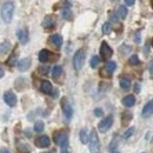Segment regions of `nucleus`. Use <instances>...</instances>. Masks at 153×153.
<instances>
[{
    "mask_svg": "<svg viewBox=\"0 0 153 153\" xmlns=\"http://www.w3.org/2000/svg\"><path fill=\"white\" fill-rule=\"evenodd\" d=\"M140 36H139V33H137V34H135V41H137V42H140Z\"/></svg>",
    "mask_w": 153,
    "mask_h": 153,
    "instance_id": "ea45409f",
    "label": "nucleus"
},
{
    "mask_svg": "<svg viewBox=\"0 0 153 153\" xmlns=\"http://www.w3.org/2000/svg\"><path fill=\"white\" fill-rule=\"evenodd\" d=\"M112 54H113L112 48L108 46V44L106 41H102L101 42V46H100V56H101V58L107 61L110 58L112 57Z\"/></svg>",
    "mask_w": 153,
    "mask_h": 153,
    "instance_id": "0eeeda50",
    "label": "nucleus"
},
{
    "mask_svg": "<svg viewBox=\"0 0 153 153\" xmlns=\"http://www.w3.org/2000/svg\"><path fill=\"white\" fill-rule=\"evenodd\" d=\"M79 138H80V141L81 144H87L88 143V138H90V134H88V131L86 128H82L79 133Z\"/></svg>",
    "mask_w": 153,
    "mask_h": 153,
    "instance_id": "6ab92c4d",
    "label": "nucleus"
},
{
    "mask_svg": "<svg viewBox=\"0 0 153 153\" xmlns=\"http://www.w3.org/2000/svg\"><path fill=\"white\" fill-rule=\"evenodd\" d=\"M62 18L66 20H71L72 19V12H71V10L70 8H65L64 11H62Z\"/></svg>",
    "mask_w": 153,
    "mask_h": 153,
    "instance_id": "c756f323",
    "label": "nucleus"
},
{
    "mask_svg": "<svg viewBox=\"0 0 153 153\" xmlns=\"http://www.w3.org/2000/svg\"><path fill=\"white\" fill-rule=\"evenodd\" d=\"M150 72H151V74L153 76V61L150 64Z\"/></svg>",
    "mask_w": 153,
    "mask_h": 153,
    "instance_id": "a19ab883",
    "label": "nucleus"
},
{
    "mask_svg": "<svg viewBox=\"0 0 153 153\" xmlns=\"http://www.w3.org/2000/svg\"><path fill=\"white\" fill-rule=\"evenodd\" d=\"M17 149H18L19 153H30V151H31V149L27 144H24L20 141H18V144H17Z\"/></svg>",
    "mask_w": 153,
    "mask_h": 153,
    "instance_id": "aec40b11",
    "label": "nucleus"
},
{
    "mask_svg": "<svg viewBox=\"0 0 153 153\" xmlns=\"http://www.w3.org/2000/svg\"><path fill=\"white\" fill-rule=\"evenodd\" d=\"M54 143L61 146H68V137L64 131H58L54 133Z\"/></svg>",
    "mask_w": 153,
    "mask_h": 153,
    "instance_id": "423d86ee",
    "label": "nucleus"
},
{
    "mask_svg": "<svg viewBox=\"0 0 153 153\" xmlns=\"http://www.w3.org/2000/svg\"><path fill=\"white\" fill-rule=\"evenodd\" d=\"M118 145H119V137H118V135H115L114 138L112 139V141H111L110 146H108V150H110L111 152H113V151H115V150H117Z\"/></svg>",
    "mask_w": 153,
    "mask_h": 153,
    "instance_id": "5701e85b",
    "label": "nucleus"
},
{
    "mask_svg": "<svg viewBox=\"0 0 153 153\" xmlns=\"http://www.w3.org/2000/svg\"><path fill=\"white\" fill-rule=\"evenodd\" d=\"M117 17H118L119 19H125V18L127 17V8H126L124 5H121V6H119V7H118Z\"/></svg>",
    "mask_w": 153,
    "mask_h": 153,
    "instance_id": "a211bd4d",
    "label": "nucleus"
},
{
    "mask_svg": "<svg viewBox=\"0 0 153 153\" xmlns=\"http://www.w3.org/2000/svg\"><path fill=\"white\" fill-rule=\"evenodd\" d=\"M40 90H41L44 93H46V94H51L52 91H53V87H52V84H51L48 80H44V81L41 82V85H40Z\"/></svg>",
    "mask_w": 153,
    "mask_h": 153,
    "instance_id": "f8f14e48",
    "label": "nucleus"
},
{
    "mask_svg": "<svg viewBox=\"0 0 153 153\" xmlns=\"http://www.w3.org/2000/svg\"><path fill=\"white\" fill-rule=\"evenodd\" d=\"M46 153H53V152H46Z\"/></svg>",
    "mask_w": 153,
    "mask_h": 153,
    "instance_id": "de8ad7c7",
    "label": "nucleus"
},
{
    "mask_svg": "<svg viewBox=\"0 0 153 153\" xmlns=\"http://www.w3.org/2000/svg\"><path fill=\"white\" fill-rule=\"evenodd\" d=\"M0 153H11V152H10L7 149H4V150H1V151H0Z\"/></svg>",
    "mask_w": 153,
    "mask_h": 153,
    "instance_id": "37998d69",
    "label": "nucleus"
},
{
    "mask_svg": "<svg viewBox=\"0 0 153 153\" xmlns=\"http://www.w3.org/2000/svg\"><path fill=\"white\" fill-rule=\"evenodd\" d=\"M44 127H45V125H44V121H37L36 124H34V131L36 132H42L44 131Z\"/></svg>",
    "mask_w": 153,
    "mask_h": 153,
    "instance_id": "c85d7f7f",
    "label": "nucleus"
},
{
    "mask_svg": "<svg viewBox=\"0 0 153 153\" xmlns=\"http://www.w3.org/2000/svg\"><path fill=\"white\" fill-rule=\"evenodd\" d=\"M4 74H5V72H4V70L0 67V78H2V76H4Z\"/></svg>",
    "mask_w": 153,
    "mask_h": 153,
    "instance_id": "79ce46f5",
    "label": "nucleus"
},
{
    "mask_svg": "<svg viewBox=\"0 0 153 153\" xmlns=\"http://www.w3.org/2000/svg\"><path fill=\"white\" fill-rule=\"evenodd\" d=\"M51 58V52L47 50H41L39 52V61L40 62H47Z\"/></svg>",
    "mask_w": 153,
    "mask_h": 153,
    "instance_id": "ddd939ff",
    "label": "nucleus"
},
{
    "mask_svg": "<svg viewBox=\"0 0 153 153\" xmlns=\"http://www.w3.org/2000/svg\"><path fill=\"white\" fill-rule=\"evenodd\" d=\"M62 73V67L59 66V65H56L53 68H52V76L53 78H58V76H61Z\"/></svg>",
    "mask_w": 153,
    "mask_h": 153,
    "instance_id": "393cba45",
    "label": "nucleus"
},
{
    "mask_svg": "<svg viewBox=\"0 0 153 153\" xmlns=\"http://www.w3.org/2000/svg\"><path fill=\"white\" fill-rule=\"evenodd\" d=\"M134 92H135V93H139V92H140V85H139V84H135V85H134Z\"/></svg>",
    "mask_w": 153,
    "mask_h": 153,
    "instance_id": "58836bf2",
    "label": "nucleus"
},
{
    "mask_svg": "<svg viewBox=\"0 0 153 153\" xmlns=\"http://www.w3.org/2000/svg\"><path fill=\"white\" fill-rule=\"evenodd\" d=\"M119 84H120V87L123 90H128L131 87V81L127 78H121L120 81H119Z\"/></svg>",
    "mask_w": 153,
    "mask_h": 153,
    "instance_id": "4be33fe9",
    "label": "nucleus"
},
{
    "mask_svg": "<svg viewBox=\"0 0 153 153\" xmlns=\"http://www.w3.org/2000/svg\"><path fill=\"white\" fill-rule=\"evenodd\" d=\"M18 70L21 71V72H25V71H27L28 68H30V66H31V59L30 58H24V59H20L19 61H18Z\"/></svg>",
    "mask_w": 153,
    "mask_h": 153,
    "instance_id": "9d476101",
    "label": "nucleus"
},
{
    "mask_svg": "<svg viewBox=\"0 0 153 153\" xmlns=\"http://www.w3.org/2000/svg\"><path fill=\"white\" fill-rule=\"evenodd\" d=\"M57 97H58V91L56 90V91L53 92V98H57Z\"/></svg>",
    "mask_w": 153,
    "mask_h": 153,
    "instance_id": "c03bdc74",
    "label": "nucleus"
},
{
    "mask_svg": "<svg viewBox=\"0 0 153 153\" xmlns=\"http://www.w3.org/2000/svg\"><path fill=\"white\" fill-rule=\"evenodd\" d=\"M115 68H117V64H115L114 61H112V60H107L106 61V64H105V71H107L108 74L113 73L115 71Z\"/></svg>",
    "mask_w": 153,
    "mask_h": 153,
    "instance_id": "f3484780",
    "label": "nucleus"
},
{
    "mask_svg": "<svg viewBox=\"0 0 153 153\" xmlns=\"http://www.w3.org/2000/svg\"><path fill=\"white\" fill-rule=\"evenodd\" d=\"M128 62L131 64V65H138L139 64V58H138V56H131V58H130V60H128Z\"/></svg>",
    "mask_w": 153,
    "mask_h": 153,
    "instance_id": "473e14b6",
    "label": "nucleus"
},
{
    "mask_svg": "<svg viewBox=\"0 0 153 153\" xmlns=\"http://www.w3.org/2000/svg\"><path fill=\"white\" fill-rule=\"evenodd\" d=\"M88 147L91 153H98L100 150V141L98 138V134L96 131H92V133L88 138Z\"/></svg>",
    "mask_w": 153,
    "mask_h": 153,
    "instance_id": "f03ea898",
    "label": "nucleus"
},
{
    "mask_svg": "<svg viewBox=\"0 0 153 153\" xmlns=\"http://www.w3.org/2000/svg\"><path fill=\"white\" fill-rule=\"evenodd\" d=\"M124 1H125V4L127 6H132V5H134V2H135V0H124Z\"/></svg>",
    "mask_w": 153,
    "mask_h": 153,
    "instance_id": "c9c22d12",
    "label": "nucleus"
},
{
    "mask_svg": "<svg viewBox=\"0 0 153 153\" xmlns=\"http://www.w3.org/2000/svg\"><path fill=\"white\" fill-rule=\"evenodd\" d=\"M11 48V44L8 41H4L0 44V53H7Z\"/></svg>",
    "mask_w": 153,
    "mask_h": 153,
    "instance_id": "b1692460",
    "label": "nucleus"
},
{
    "mask_svg": "<svg viewBox=\"0 0 153 153\" xmlns=\"http://www.w3.org/2000/svg\"><path fill=\"white\" fill-rule=\"evenodd\" d=\"M94 115L96 117H102L104 115V111L101 108H96L94 110Z\"/></svg>",
    "mask_w": 153,
    "mask_h": 153,
    "instance_id": "f704fd0d",
    "label": "nucleus"
},
{
    "mask_svg": "<svg viewBox=\"0 0 153 153\" xmlns=\"http://www.w3.org/2000/svg\"><path fill=\"white\" fill-rule=\"evenodd\" d=\"M111 31H112V25H111V22H110V21L105 22V24L102 25V33H104V34H108Z\"/></svg>",
    "mask_w": 153,
    "mask_h": 153,
    "instance_id": "cd10ccee",
    "label": "nucleus"
},
{
    "mask_svg": "<svg viewBox=\"0 0 153 153\" xmlns=\"http://www.w3.org/2000/svg\"><path fill=\"white\" fill-rule=\"evenodd\" d=\"M48 71H50V67L48 66H41V67H39V72L41 73V74H47L48 73Z\"/></svg>",
    "mask_w": 153,
    "mask_h": 153,
    "instance_id": "72a5a7b5",
    "label": "nucleus"
},
{
    "mask_svg": "<svg viewBox=\"0 0 153 153\" xmlns=\"http://www.w3.org/2000/svg\"><path fill=\"white\" fill-rule=\"evenodd\" d=\"M61 153H70L68 146H61Z\"/></svg>",
    "mask_w": 153,
    "mask_h": 153,
    "instance_id": "4c0bfd02",
    "label": "nucleus"
},
{
    "mask_svg": "<svg viewBox=\"0 0 153 153\" xmlns=\"http://www.w3.org/2000/svg\"><path fill=\"white\" fill-rule=\"evenodd\" d=\"M134 133V127H130L125 133L123 134V137H124V139H128L131 135H133Z\"/></svg>",
    "mask_w": 153,
    "mask_h": 153,
    "instance_id": "2f4dec72",
    "label": "nucleus"
},
{
    "mask_svg": "<svg viewBox=\"0 0 153 153\" xmlns=\"http://www.w3.org/2000/svg\"><path fill=\"white\" fill-rule=\"evenodd\" d=\"M112 124H113V117H112V115H107L106 118H104V119L99 123V125H98L99 132H101V133L107 132V131L111 128Z\"/></svg>",
    "mask_w": 153,
    "mask_h": 153,
    "instance_id": "20e7f679",
    "label": "nucleus"
},
{
    "mask_svg": "<svg viewBox=\"0 0 153 153\" xmlns=\"http://www.w3.org/2000/svg\"><path fill=\"white\" fill-rule=\"evenodd\" d=\"M112 1H114V0H112Z\"/></svg>",
    "mask_w": 153,
    "mask_h": 153,
    "instance_id": "8fccbe9b",
    "label": "nucleus"
},
{
    "mask_svg": "<svg viewBox=\"0 0 153 153\" xmlns=\"http://www.w3.org/2000/svg\"><path fill=\"white\" fill-rule=\"evenodd\" d=\"M90 64H91V67L92 68H96V67H98V65L100 64V58L98 57V56H93V57L91 58Z\"/></svg>",
    "mask_w": 153,
    "mask_h": 153,
    "instance_id": "bb28decb",
    "label": "nucleus"
},
{
    "mask_svg": "<svg viewBox=\"0 0 153 153\" xmlns=\"http://www.w3.org/2000/svg\"><path fill=\"white\" fill-rule=\"evenodd\" d=\"M50 41H51L56 47H60V46L62 45V37H61L60 34H53V36H51Z\"/></svg>",
    "mask_w": 153,
    "mask_h": 153,
    "instance_id": "dca6fc26",
    "label": "nucleus"
},
{
    "mask_svg": "<svg viewBox=\"0 0 153 153\" xmlns=\"http://www.w3.org/2000/svg\"><path fill=\"white\" fill-rule=\"evenodd\" d=\"M152 46H153V39H152Z\"/></svg>",
    "mask_w": 153,
    "mask_h": 153,
    "instance_id": "09e8293b",
    "label": "nucleus"
},
{
    "mask_svg": "<svg viewBox=\"0 0 153 153\" xmlns=\"http://www.w3.org/2000/svg\"><path fill=\"white\" fill-rule=\"evenodd\" d=\"M2 98H4V101L6 102V105H8L10 107H14L17 105V96L12 91L5 92Z\"/></svg>",
    "mask_w": 153,
    "mask_h": 153,
    "instance_id": "6e6552de",
    "label": "nucleus"
},
{
    "mask_svg": "<svg viewBox=\"0 0 153 153\" xmlns=\"http://www.w3.org/2000/svg\"><path fill=\"white\" fill-rule=\"evenodd\" d=\"M152 114H153V99L150 100V101L144 106L143 112H141V115H143L144 118H147V117H150V115H152Z\"/></svg>",
    "mask_w": 153,
    "mask_h": 153,
    "instance_id": "9b49d317",
    "label": "nucleus"
},
{
    "mask_svg": "<svg viewBox=\"0 0 153 153\" xmlns=\"http://www.w3.org/2000/svg\"><path fill=\"white\" fill-rule=\"evenodd\" d=\"M112 153H119V152H118V151H113Z\"/></svg>",
    "mask_w": 153,
    "mask_h": 153,
    "instance_id": "49530a36",
    "label": "nucleus"
},
{
    "mask_svg": "<svg viewBox=\"0 0 153 153\" xmlns=\"http://www.w3.org/2000/svg\"><path fill=\"white\" fill-rule=\"evenodd\" d=\"M17 37L19 39V41L21 44H26L28 41V33L26 30H19L17 32Z\"/></svg>",
    "mask_w": 153,
    "mask_h": 153,
    "instance_id": "2eb2a0df",
    "label": "nucleus"
},
{
    "mask_svg": "<svg viewBox=\"0 0 153 153\" xmlns=\"http://www.w3.org/2000/svg\"><path fill=\"white\" fill-rule=\"evenodd\" d=\"M131 50H132V47L128 46V45H123V46L120 47V52H121L123 54H127L128 52H131Z\"/></svg>",
    "mask_w": 153,
    "mask_h": 153,
    "instance_id": "7c9ffc66",
    "label": "nucleus"
},
{
    "mask_svg": "<svg viewBox=\"0 0 153 153\" xmlns=\"http://www.w3.org/2000/svg\"><path fill=\"white\" fill-rule=\"evenodd\" d=\"M84 61H85V51L84 50H78L73 57V67L76 71H80L84 66Z\"/></svg>",
    "mask_w": 153,
    "mask_h": 153,
    "instance_id": "7ed1b4c3",
    "label": "nucleus"
},
{
    "mask_svg": "<svg viewBox=\"0 0 153 153\" xmlns=\"http://www.w3.org/2000/svg\"><path fill=\"white\" fill-rule=\"evenodd\" d=\"M121 119H123V124L126 125V124L132 119V113H131V112H127V111L124 112V113H123V117H121Z\"/></svg>",
    "mask_w": 153,
    "mask_h": 153,
    "instance_id": "a878e982",
    "label": "nucleus"
},
{
    "mask_svg": "<svg viewBox=\"0 0 153 153\" xmlns=\"http://www.w3.org/2000/svg\"><path fill=\"white\" fill-rule=\"evenodd\" d=\"M61 108H62V112H64V115L66 117V119L70 120L73 115V108H72V105L70 104V101L67 100V98L61 99Z\"/></svg>",
    "mask_w": 153,
    "mask_h": 153,
    "instance_id": "39448f33",
    "label": "nucleus"
},
{
    "mask_svg": "<svg viewBox=\"0 0 153 153\" xmlns=\"http://www.w3.org/2000/svg\"><path fill=\"white\" fill-rule=\"evenodd\" d=\"M110 19L112 20L113 22H115V21H118V17L115 16L114 13H111V16H110Z\"/></svg>",
    "mask_w": 153,
    "mask_h": 153,
    "instance_id": "e433bc0d",
    "label": "nucleus"
},
{
    "mask_svg": "<svg viewBox=\"0 0 153 153\" xmlns=\"http://www.w3.org/2000/svg\"><path fill=\"white\" fill-rule=\"evenodd\" d=\"M51 145V140L47 135H40L36 139V146H38L40 149H46Z\"/></svg>",
    "mask_w": 153,
    "mask_h": 153,
    "instance_id": "1a4fd4ad",
    "label": "nucleus"
},
{
    "mask_svg": "<svg viewBox=\"0 0 153 153\" xmlns=\"http://www.w3.org/2000/svg\"><path fill=\"white\" fill-rule=\"evenodd\" d=\"M42 26L45 27V28H52L53 26H54V19L52 18V17H50V16H47L44 21H42Z\"/></svg>",
    "mask_w": 153,
    "mask_h": 153,
    "instance_id": "412c9836",
    "label": "nucleus"
},
{
    "mask_svg": "<svg viewBox=\"0 0 153 153\" xmlns=\"http://www.w3.org/2000/svg\"><path fill=\"white\" fill-rule=\"evenodd\" d=\"M151 1V5H152V8H153V0H150Z\"/></svg>",
    "mask_w": 153,
    "mask_h": 153,
    "instance_id": "a18cd8bd",
    "label": "nucleus"
},
{
    "mask_svg": "<svg viewBox=\"0 0 153 153\" xmlns=\"http://www.w3.org/2000/svg\"><path fill=\"white\" fill-rule=\"evenodd\" d=\"M14 13V4L12 1H6L1 7V19L5 21V24H10L13 18Z\"/></svg>",
    "mask_w": 153,
    "mask_h": 153,
    "instance_id": "f257e3e1",
    "label": "nucleus"
},
{
    "mask_svg": "<svg viewBox=\"0 0 153 153\" xmlns=\"http://www.w3.org/2000/svg\"><path fill=\"white\" fill-rule=\"evenodd\" d=\"M134 104H135V97L130 94V96L124 97L123 99V105L126 106V107H132Z\"/></svg>",
    "mask_w": 153,
    "mask_h": 153,
    "instance_id": "4468645a",
    "label": "nucleus"
}]
</instances>
